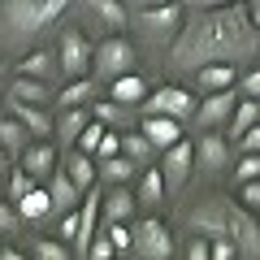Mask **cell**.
I'll return each mask as SVG.
<instances>
[{
    "label": "cell",
    "mask_w": 260,
    "mask_h": 260,
    "mask_svg": "<svg viewBox=\"0 0 260 260\" xmlns=\"http://www.w3.org/2000/svg\"><path fill=\"white\" fill-rule=\"evenodd\" d=\"M260 52V30L251 22L247 5H217V9H195V18L182 26V35L169 48V61L178 70H200L213 61H247Z\"/></svg>",
    "instance_id": "cell-1"
},
{
    "label": "cell",
    "mask_w": 260,
    "mask_h": 260,
    "mask_svg": "<svg viewBox=\"0 0 260 260\" xmlns=\"http://www.w3.org/2000/svg\"><path fill=\"white\" fill-rule=\"evenodd\" d=\"M191 225L200 234H230L239 243V256H256L260 260V225L251 221V208L247 204H230L221 195H208L204 204L191 213Z\"/></svg>",
    "instance_id": "cell-2"
},
{
    "label": "cell",
    "mask_w": 260,
    "mask_h": 260,
    "mask_svg": "<svg viewBox=\"0 0 260 260\" xmlns=\"http://www.w3.org/2000/svg\"><path fill=\"white\" fill-rule=\"evenodd\" d=\"M70 0H5V26L13 35H35L39 26L61 18V9Z\"/></svg>",
    "instance_id": "cell-3"
},
{
    "label": "cell",
    "mask_w": 260,
    "mask_h": 260,
    "mask_svg": "<svg viewBox=\"0 0 260 260\" xmlns=\"http://www.w3.org/2000/svg\"><path fill=\"white\" fill-rule=\"evenodd\" d=\"M130 65H135V44H130L126 35H117V30H113L109 39H100V44H95V61H91V74H95V78L113 83V78L130 74Z\"/></svg>",
    "instance_id": "cell-4"
},
{
    "label": "cell",
    "mask_w": 260,
    "mask_h": 260,
    "mask_svg": "<svg viewBox=\"0 0 260 260\" xmlns=\"http://www.w3.org/2000/svg\"><path fill=\"white\" fill-rule=\"evenodd\" d=\"M135 256H143V260H169L174 256V239H169V225L165 221H156V217H148V221H139L135 225Z\"/></svg>",
    "instance_id": "cell-5"
},
{
    "label": "cell",
    "mask_w": 260,
    "mask_h": 260,
    "mask_svg": "<svg viewBox=\"0 0 260 260\" xmlns=\"http://www.w3.org/2000/svg\"><path fill=\"white\" fill-rule=\"evenodd\" d=\"M61 74L65 78H83V74H91V61H95V44H87L78 30H65L61 35Z\"/></svg>",
    "instance_id": "cell-6"
},
{
    "label": "cell",
    "mask_w": 260,
    "mask_h": 260,
    "mask_svg": "<svg viewBox=\"0 0 260 260\" xmlns=\"http://www.w3.org/2000/svg\"><path fill=\"white\" fill-rule=\"evenodd\" d=\"M200 109V100H195L186 87H174V83H165V87H156V91H148V113H169V117H191V113Z\"/></svg>",
    "instance_id": "cell-7"
},
{
    "label": "cell",
    "mask_w": 260,
    "mask_h": 260,
    "mask_svg": "<svg viewBox=\"0 0 260 260\" xmlns=\"http://www.w3.org/2000/svg\"><path fill=\"white\" fill-rule=\"evenodd\" d=\"M234 104H239V91H234V87H225V91H208L204 100H200V109H195V121H200L204 130H213V126H230Z\"/></svg>",
    "instance_id": "cell-8"
},
{
    "label": "cell",
    "mask_w": 260,
    "mask_h": 260,
    "mask_svg": "<svg viewBox=\"0 0 260 260\" xmlns=\"http://www.w3.org/2000/svg\"><path fill=\"white\" fill-rule=\"evenodd\" d=\"M18 165L26 169L35 182H48V178L56 174V165H61V156H56L52 139H35V143H26V152L18 156Z\"/></svg>",
    "instance_id": "cell-9"
},
{
    "label": "cell",
    "mask_w": 260,
    "mask_h": 260,
    "mask_svg": "<svg viewBox=\"0 0 260 260\" xmlns=\"http://www.w3.org/2000/svg\"><path fill=\"white\" fill-rule=\"evenodd\" d=\"M191 165H195V148L186 139L169 143L165 148V165H160V174H165V186H182L186 178H191Z\"/></svg>",
    "instance_id": "cell-10"
},
{
    "label": "cell",
    "mask_w": 260,
    "mask_h": 260,
    "mask_svg": "<svg viewBox=\"0 0 260 260\" xmlns=\"http://www.w3.org/2000/svg\"><path fill=\"white\" fill-rule=\"evenodd\" d=\"M139 130L152 139V148H160V152H165L169 143L182 139V121L169 117V113H143V126H139Z\"/></svg>",
    "instance_id": "cell-11"
},
{
    "label": "cell",
    "mask_w": 260,
    "mask_h": 260,
    "mask_svg": "<svg viewBox=\"0 0 260 260\" xmlns=\"http://www.w3.org/2000/svg\"><path fill=\"white\" fill-rule=\"evenodd\" d=\"M9 100V113H18L22 121H26V130L35 135V139H48V135H56V117H48L44 104H26V100H13V95H5Z\"/></svg>",
    "instance_id": "cell-12"
},
{
    "label": "cell",
    "mask_w": 260,
    "mask_h": 260,
    "mask_svg": "<svg viewBox=\"0 0 260 260\" xmlns=\"http://www.w3.org/2000/svg\"><path fill=\"white\" fill-rule=\"evenodd\" d=\"M48 191H52V213H70V208L83 204V200H78V195H83V186L65 174L61 165H56V174L48 178Z\"/></svg>",
    "instance_id": "cell-13"
},
{
    "label": "cell",
    "mask_w": 260,
    "mask_h": 260,
    "mask_svg": "<svg viewBox=\"0 0 260 260\" xmlns=\"http://www.w3.org/2000/svg\"><path fill=\"white\" fill-rule=\"evenodd\" d=\"M135 200H139V195H130L121 182H113V191L100 200V217H104V225H109V221H130V217H135Z\"/></svg>",
    "instance_id": "cell-14"
},
{
    "label": "cell",
    "mask_w": 260,
    "mask_h": 260,
    "mask_svg": "<svg viewBox=\"0 0 260 260\" xmlns=\"http://www.w3.org/2000/svg\"><path fill=\"white\" fill-rule=\"evenodd\" d=\"M26 143H30V130H26V121H22L18 113H5V117H0V148H5L13 160H18L22 152H26Z\"/></svg>",
    "instance_id": "cell-15"
},
{
    "label": "cell",
    "mask_w": 260,
    "mask_h": 260,
    "mask_svg": "<svg viewBox=\"0 0 260 260\" xmlns=\"http://www.w3.org/2000/svg\"><path fill=\"white\" fill-rule=\"evenodd\" d=\"M61 169H65L70 178H74V182L83 186V191H87V186H95V178H100V169H95V156H91V152H83L78 143L70 148V156L61 160Z\"/></svg>",
    "instance_id": "cell-16"
},
{
    "label": "cell",
    "mask_w": 260,
    "mask_h": 260,
    "mask_svg": "<svg viewBox=\"0 0 260 260\" xmlns=\"http://www.w3.org/2000/svg\"><path fill=\"white\" fill-rule=\"evenodd\" d=\"M87 121H91L87 104H70V109H61V117H56V135H61L65 143H78V135H83Z\"/></svg>",
    "instance_id": "cell-17"
},
{
    "label": "cell",
    "mask_w": 260,
    "mask_h": 260,
    "mask_svg": "<svg viewBox=\"0 0 260 260\" xmlns=\"http://www.w3.org/2000/svg\"><path fill=\"white\" fill-rule=\"evenodd\" d=\"M5 95H13V100H26V104H44L52 91H48V78H30V74H18V78L9 83V91H5Z\"/></svg>",
    "instance_id": "cell-18"
},
{
    "label": "cell",
    "mask_w": 260,
    "mask_h": 260,
    "mask_svg": "<svg viewBox=\"0 0 260 260\" xmlns=\"http://www.w3.org/2000/svg\"><path fill=\"white\" fill-rule=\"evenodd\" d=\"M18 213L26 217V221H44V217L52 213V191H48V186H30L18 200Z\"/></svg>",
    "instance_id": "cell-19"
},
{
    "label": "cell",
    "mask_w": 260,
    "mask_h": 260,
    "mask_svg": "<svg viewBox=\"0 0 260 260\" xmlns=\"http://www.w3.org/2000/svg\"><path fill=\"white\" fill-rule=\"evenodd\" d=\"M195 160L208 169H221L225 160H230V143L221 139V135H204V139L195 143Z\"/></svg>",
    "instance_id": "cell-20"
},
{
    "label": "cell",
    "mask_w": 260,
    "mask_h": 260,
    "mask_svg": "<svg viewBox=\"0 0 260 260\" xmlns=\"http://www.w3.org/2000/svg\"><path fill=\"white\" fill-rule=\"evenodd\" d=\"M195 74H200V87H204V91H225V87H234V65H230V61L200 65Z\"/></svg>",
    "instance_id": "cell-21"
},
{
    "label": "cell",
    "mask_w": 260,
    "mask_h": 260,
    "mask_svg": "<svg viewBox=\"0 0 260 260\" xmlns=\"http://www.w3.org/2000/svg\"><path fill=\"white\" fill-rule=\"evenodd\" d=\"M109 87H113V100L130 104V109H135L139 100H148V83H143L139 74H121V78H113Z\"/></svg>",
    "instance_id": "cell-22"
},
{
    "label": "cell",
    "mask_w": 260,
    "mask_h": 260,
    "mask_svg": "<svg viewBox=\"0 0 260 260\" xmlns=\"http://www.w3.org/2000/svg\"><path fill=\"white\" fill-rule=\"evenodd\" d=\"M56 70H61V56H52L48 48H39V52H30L26 61L18 65V74H30V78H52Z\"/></svg>",
    "instance_id": "cell-23"
},
{
    "label": "cell",
    "mask_w": 260,
    "mask_h": 260,
    "mask_svg": "<svg viewBox=\"0 0 260 260\" xmlns=\"http://www.w3.org/2000/svg\"><path fill=\"white\" fill-rule=\"evenodd\" d=\"M178 18H182V13H178V0H169V5H156V9L143 13V26H148L152 35H165L169 26H178Z\"/></svg>",
    "instance_id": "cell-24"
},
{
    "label": "cell",
    "mask_w": 260,
    "mask_h": 260,
    "mask_svg": "<svg viewBox=\"0 0 260 260\" xmlns=\"http://www.w3.org/2000/svg\"><path fill=\"white\" fill-rule=\"evenodd\" d=\"M251 121H260V100H256V95H243V100L234 104V117H230V135L239 139L243 130L251 126Z\"/></svg>",
    "instance_id": "cell-25"
},
{
    "label": "cell",
    "mask_w": 260,
    "mask_h": 260,
    "mask_svg": "<svg viewBox=\"0 0 260 260\" xmlns=\"http://www.w3.org/2000/svg\"><path fill=\"white\" fill-rule=\"evenodd\" d=\"M91 95H95V83H91V74H83V78H70L56 100H61V109H70V104H87Z\"/></svg>",
    "instance_id": "cell-26"
},
{
    "label": "cell",
    "mask_w": 260,
    "mask_h": 260,
    "mask_svg": "<svg viewBox=\"0 0 260 260\" xmlns=\"http://www.w3.org/2000/svg\"><path fill=\"white\" fill-rule=\"evenodd\" d=\"M135 165H139V160H130L126 152H117V156L100 160V178H104V182H126V178L135 174Z\"/></svg>",
    "instance_id": "cell-27"
},
{
    "label": "cell",
    "mask_w": 260,
    "mask_h": 260,
    "mask_svg": "<svg viewBox=\"0 0 260 260\" xmlns=\"http://www.w3.org/2000/svg\"><path fill=\"white\" fill-rule=\"evenodd\" d=\"M121 152H126L130 160H139V165H143L156 148H152V139L143 135V130H126V135H121Z\"/></svg>",
    "instance_id": "cell-28"
},
{
    "label": "cell",
    "mask_w": 260,
    "mask_h": 260,
    "mask_svg": "<svg viewBox=\"0 0 260 260\" xmlns=\"http://www.w3.org/2000/svg\"><path fill=\"white\" fill-rule=\"evenodd\" d=\"M91 113L100 121H109V126H126V121H130V104H121V100H95Z\"/></svg>",
    "instance_id": "cell-29"
},
{
    "label": "cell",
    "mask_w": 260,
    "mask_h": 260,
    "mask_svg": "<svg viewBox=\"0 0 260 260\" xmlns=\"http://www.w3.org/2000/svg\"><path fill=\"white\" fill-rule=\"evenodd\" d=\"M160 195H165V174H160V169H148V174L139 178V200H148V204H156Z\"/></svg>",
    "instance_id": "cell-30"
},
{
    "label": "cell",
    "mask_w": 260,
    "mask_h": 260,
    "mask_svg": "<svg viewBox=\"0 0 260 260\" xmlns=\"http://www.w3.org/2000/svg\"><path fill=\"white\" fill-rule=\"evenodd\" d=\"M91 5H95V13H100L113 30L126 26V0H91Z\"/></svg>",
    "instance_id": "cell-31"
},
{
    "label": "cell",
    "mask_w": 260,
    "mask_h": 260,
    "mask_svg": "<svg viewBox=\"0 0 260 260\" xmlns=\"http://www.w3.org/2000/svg\"><path fill=\"white\" fill-rule=\"evenodd\" d=\"M104 130H109V121L91 117V121L83 126V135H78V148H83V152H91V156H95V148H100V139H104Z\"/></svg>",
    "instance_id": "cell-32"
},
{
    "label": "cell",
    "mask_w": 260,
    "mask_h": 260,
    "mask_svg": "<svg viewBox=\"0 0 260 260\" xmlns=\"http://www.w3.org/2000/svg\"><path fill=\"white\" fill-rule=\"evenodd\" d=\"M70 251H74V247H70L65 239H39V243H35V256H39V260H65Z\"/></svg>",
    "instance_id": "cell-33"
},
{
    "label": "cell",
    "mask_w": 260,
    "mask_h": 260,
    "mask_svg": "<svg viewBox=\"0 0 260 260\" xmlns=\"http://www.w3.org/2000/svg\"><path fill=\"white\" fill-rule=\"evenodd\" d=\"M234 178H239V182H251V178H260V152H243V160L234 165Z\"/></svg>",
    "instance_id": "cell-34"
},
{
    "label": "cell",
    "mask_w": 260,
    "mask_h": 260,
    "mask_svg": "<svg viewBox=\"0 0 260 260\" xmlns=\"http://www.w3.org/2000/svg\"><path fill=\"white\" fill-rule=\"evenodd\" d=\"M234 256H239V243L230 234H213V256L208 260H234Z\"/></svg>",
    "instance_id": "cell-35"
},
{
    "label": "cell",
    "mask_w": 260,
    "mask_h": 260,
    "mask_svg": "<svg viewBox=\"0 0 260 260\" xmlns=\"http://www.w3.org/2000/svg\"><path fill=\"white\" fill-rule=\"evenodd\" d=\"M109 239L117 243V251H130V247H135V230H130L126 221H109Z\"/></svg>",
    "instance_id": "cell-36"
},
{
    "label": "cell",
    "mask_w": 260,
    "mask_h": 260,
    "mask_svg": "<svg viewBox=\"0 0 260 260\" xmlns=\"http://www.w3.org/2000/svg\"><path fill=\"white\" fill-rule=\"evenodd\" d=\"M87 256H95V260H109V256H117V243L109 239V230H104V234H95V239H91Z\"/></svg>",
    "instance_id": "cell-37"
},
{
    "label": "cell",
    "mask_w": 260,
    "mask_h": 260,
    "mask_svg": "<svg viewBox=\"0 0 260 260\" xmlns=\"http://www.w3.org/2000/svg\"><path fill=\"white\" fill-rule=\"evenodd\" d=\"M117 152H121V135L109 126V130H104V139H100V148H95V156L109 160V156H117Z\"/></svg>",
    "instance_id": "cell-38"
},
{
    "label": "cell",
    "mask_w": 260,
    "mask_h": 260,
    "mask_svg": "<svg viewBox=\"0 0 260 260\" xmlns=\"http://www.w3.org/2000/svg\"><path fill=\"white\" fill-rule=\"evenodd\" d=\"M61 239L70 243V247H74V243H78V208H70V213L61 217Z\"/></svg>",
    "instance_id": "cell-39"
},
{
    "label": "cell",
    "mask_w": 260,
    "mask_h": 260,
    "mask_svg": "<svg viewBox=\"0 0 260 260\" xmlns=\"http://www.w3.org/2000/svg\"><path fill=\"white\" fill-rule=\"evenodd\" d=\"M30 182H35V178H30L26 169H22V165L13 169V178H9V191H13V200H22V195L30 191Z\"/></svg>",
    "instance_id": "cell-40"
},
{
    "label": "cell",
    "mask_w": 260,
    "mask_h": 260,
    "mask_svg": "<svg viewBox=\"0 0 260 260\" xmlns=\"http://www.w3.org/2000/svg\"><path fill=\"white\" fill-rule=\"evenodd\" d=\"M239 143H243V152H260V121H251V126L243 130Z\"/></svg>",
    "instance_id": "cell-41"
},
{
    "label": "cell",
    "mask_w": 260,
    "mask_h": 260,
    "mask_svg": "<svg viewBox=\"0 0 260 260\" xmlns=\"http://www.w3.org/2000/svg\"><path fill=\"white\" fill-rule=\"evenodd\" d=\"M239 186H243V204L260 213V178H251V182H239Z\"/></svg>",
    "instance_id": "cell-42"
},
{
    "label": "cell",
    "mask_w": 260,
    "mask_h": 260,
    "mask_svg": "<svg viewBox=\"0 0 260 260\" xmlns=\"http://www.w3.org/2000/svg\"><path fill=\"white\" fill-rule=\"evenodd\" d=\"M18 217H22L18 208H9V204H0V230H9V234H13V230H18Z\"/></svg>",
    "instance_id": "cell-43"
},
{
    "label": "cell",
    "mask_w": 260,
    "mask_h": 260,
    "mask_svg": "<svg viewBox=\"0 0 260 260\" xmlns=\"http://www.w3.org/2000/svg\"><path fill=\"white\" fill-rule=\"evenodd\" d=\"M243 95H256L260 100V70H251V74L243 78Z\"/></svg>",
    "instance_id": "cell-44"
},
{
    "label": "cell",
    "mask_w": 260,
    "mask_h": 260,
    "mask_svg": "<svg viewBox=\"0 0 260 260\" xmlns=\"http://www.w3.org/2000/svg\"><path fill=\"white\" fill-rule=\"evenodd\" d=\"M213 256V243H191V260H208Z\"/></svg>",
    "instance_id": "cell-45"
},
{
    "label": "cell",
    "mask_w": 260,
    "mask_h": 260,
    "mask_svg": "<svg viewBox=\"0 0 260 260\" xmlns=\"http://www.w3.org/2000/svg\"><path fill=\"white\" fill-rule=\"evenodd\" d=\"M191 9H217V5H225V0H186Z\"/></svg>",
    "instance_id": "cell-46"
},
{
    "label": "cell",
    "mask_w": 260,
    "mask_h": 260,
    "mask_svg": "<svg viewBox=\"0 0 260 260\" xmlns=\"http://www.w3.org/2000/svg\"><path fill=\"white\" fill-rule=\"evenodd\" d=\"M247 9H251V22H256V30H260V0H251Z\"/></svg>",
    "instance_id": "cell-47"
},
{
    "label": "cell",
    "mask_w": 260,
    "mask_h": 260,
    "mask_svg": "<svg viewBox=\"0 0 260 260\" xmlns=\"http://www.w3.org/2000/svg\"><path fill=\"white\" fill-rule=\"evenodd\" d=\"M0 169H9V152L5 148H0Z\"/></svg>",
    "instance_id": "cell-48"
},
{
    "label": "cell",
    "mask_w": 260,
    "mask_h": 260,
    "mask_svg": "<svg viewBox=\"0 0 260 260\" xmlns=\"http://www.w3.org/2000/svg\"><path fill=\"white\" fill-rule=\"evenodd\" d=\"M126 5H148V0H126Z\"/></svg>",
    "instance_id": "cell-49"
},
{
    "label": "cell",
    "mask_w": 260,
    "mask_h": 260,
    "mask_svg": "<svg viewBox=\"0 0 260 260\" xmlns=\"http://www.w3.org/2000/svg\"><path fill=\"white\" fill-rule=\"evenodd\" d=\"M156 5H169V0H156Z\"/></svg>",
    "instance_id": "cell-50"
}]
</instances>
